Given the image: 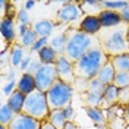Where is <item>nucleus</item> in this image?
Segmentation results:
<instances>
[{
    "label": "nucleus",
    "instance_id": "58836bf2",
    "mask_svg": "<svg viewBox=\"0 0 129 129\" xmlns=\"http://www.w3.org/2000/svg\"><path fill=\"white\" fill-rule=\"evenodd\" d=\"M40 129H56V128H54V126H53L48 120H43V122H41V128Z\"/></svg>",
    "mask_w": 129,
    "mask_h": 129
},
{
    "label": "nucleus",
    "instance_id": "0eeeda50",
    "mask_svg": "<svg viewBox=\"0 0 129 129\" xmlns=\"http://www.w3.org/2000/svg\"><path fill=\"white\" fill-rule=\"evenodd\" d=\"M82 9L76 2H64L63 6L56 12V25H68L81 18Z\"/></svg>",
    "mask_w": 129,
    "mask_h": 129
},
{
    "label": "nucleus",
    "instance_id": "473e14b6",
    "mask_svg": "<svg viewBox=\"0 0 129 129\" xmlns=\"http://www.w3.org/2000/svg\"><path fill=\"white\" fill-rule=\"evenodd\" d=\"M16 19H18L19 25H31V22H29V16H28V10H26V9H21V10H18V16H16Z\"/></svg>",
    "mask_w": 129,
    "mask_h": 129
},
{
    "label": "nucleus",
    "instance_id": "20e7f679",
    "mask_svg": "<svg viewBox=\"0 0 129 129\" xmlns=\"http://www.w3.org/2000/svg\"><path fill=\"white\" fill-rule=\"evenodd\" d=\"M50 106L47 101V94L40 89H35L34 92L28 94L25 98V104L22 113L29 116L35 120H47L50 116Z\"/></svg>",
    "mask_w": 129,
    "mask_h": 129
},
{
    "label": "nucleus",
    "instance_id": "a211bd4d",
    "mask_svg": "<svg viewBox=\"0 0 129 129\" xmlns=\"http://www.w3.org/2000/svg\"><path fill=\"white\" fill-rule=\"evenodd\" d=\"M25 95L24 92H21L19 89H15L12 92V95L8 97V106L16 113V114H21L24 110V104H25Z\"/></svg>",
    "mask_w": 129,
    "mask_h": 129
},
{
    "label": "nucleus",
    "instance_id": "b1692460",
    "mask_svg": "<svg viewBox=\"0 0 129 129\" xmlns=\"http://www.w3.org/2000/svg\"><path fill=\"white\" fill-rule=\"evenodd\" d=\"M57 57H59V54H57L50 46L44 47L40 53H38V59H40V62L43 64H56Z\"/></svg>",
    "mask_w": 129,
    "mask_h": 129
},
{
    "label": "nucleus",
    "instance_id": "aec40b11",
    "mask_svg": "<svg viewBox=\"0 0 129 129\" xmlns=\"http://www.w3.org/2000/svg\"><path fill=\"white\" fill-rule=\"evenodd\" d=\"M25 51H24V47L21 44H13L12 48H9V63L12 64L13 68H18L21 66L22 60L25 59Z\"/></svg>",
    "mask_w": 129,
    "mask_h": 129
},
{
    "label": "nucleus",
    "instance_id": "ea45409f",
    "mask_svg": "<svg viewBox=\"0 0 129 129\" xmlns=\"http://www.w3.org/2000/svg\"><path fill=\"white\" fill-rule=\"evenodd\" d=\"M63 129H78V126H76V123H75V122H68V123L64 125Z\"/></svg>",
    "mask_w": 129,
    "mask_h": 129
},
{
    "label": "nucleus",
    "instance_id": "1a4fd4ad",
    "mask_svg": "<svg viewBox=\"0 0 129 129\" xmlns=\"http://www.w3.org/2000/svg\"><path fill=\"white\" fill-rule=\"evenodd\" d=\"M76 28L79 31L88 34V35H98L100 31L103 29L101 22H100L98 16H95V15H85L81 19V22L78 24Z\"/></svg>",
    "mask_w": 129,
    "mask_h": 129
},
{
    "label": "nucleus",
    "instance_id": "f3484780",
    "mask_svg": "<svg viewBox=\"0 0 129 129\" xmlns=\"http://www.w3.org/2000/svg\"><path fill=\"white\" fill-rule=\"evenodd\" d=\"M117 100H119V88L116 85H107L104 89V97H103V106L101 109H110L113 106L117 104Z\"/></svg>",
    "mask_w": 129,
    "mask_h": 129
},
{
    "label": "nucleus",
    "instance_id": "6e6552de",
    "mask_svg": "<svg viewBox=\"0 0 129 129\" xmlns=\"http://www.w3.org/2000/svg\"><path fill=\"white\" fill-rule=\"evenodd\" d=\"M56 69H57V75H59V79L73 85L75 81H76V73H75V64L73 62H71L68 57L62 54V56L57 57L56 62Z\"/></svg>",
    "mask_w": 129,
    "mask_h": 129
},
{
    "label": "nucleus",
    "instance_id": "72a5a7b5",
    "mask_svg": "<svg viewBox=\"0 0 129 129\" xmlns=\"http://www.w3.org/2000/svg\"><path fill=\"white\" fill-rule=\"evenodd\" d=\"M62 110H63V114H64V117H66V120L68 122H73V119H75V110H73L72 104L66 106V107L62 109Z\"/></svg>",
    "mask_w": 129,
    "mask_h": 129
},
{
    "label": "nucleus",
    "instance_id": "412c9836",
    "mask_svg": "<svg viewBox=\"0 0 129 129\" xmlns=\"http://www.w3.org/2000/svg\"><path fill=\"white\" fill-rule=\"evenodd\" d=\"M103 97H104V92L87 91L82 94V100L85 103V107H101L103 106Z\"/></svg>",
    "mask_w": 129,
    "mask_h": 129
},
{
    "label": "nucleus",
    "instance_id": "6ab92c4d",
    "mask_svg": "<svg viewBox=\"0 0 129 129\" xmlns=\"http://www.w3.org/2000/svg\"><path fill=\"white\" fill-rule=\"evenodd\" d=\"M114 75H116V71H114V68H113L112 62L109 60L107 63L100 69V72L97 73V79L101 81L103 84H106V85H112L113 81H114Z\"/></svg>",
    "mask_w": 129,
    "mask_h": 129
},
{
    "label": "nucleus",
    "instance_id": "f03ea898",
    "mask_svg": "<svg viewBox=\"0 0 129 129\" xmlns=\"http://www.w3.org/2000/svg\"><path fill=\"white\" fill-rule=\"evenodd\" d=\"M100 47V41L97 35H88L85 32L79 31L78 28H69L68 29V43L64 56L71 62H78L84 54H87L89 50Z\"/></svg>",
    "mask_w": 129,
    "mask_h": 129
},
{
    "label": "nucleus",
    "instance_id": "c9c22d12",
    "mask_svg": "<svg viewBox=\"0 0 129 129\" xmlns=\"http://www.w3.org/2000/svg\"><path fill=\"white\" fill-rule=\"evenodd\" d=\"M41 62H40V59L37 57V59H32V62H31V66H29V69H28V73H31V75H35V73L38 72V69L41 68Z\"/></svg>",
    "mask_w": 129,
    "mask_h": 129
},
{
    "label": "nucleus",
    "instance_id": "f8f14e48",
    "mask_svg": "<svg viewBox=\"0 0 129 129\" xmlns=\"http://www.w3.org/2000/svg\"><path fill=\"white\" fill-rule=\"evenodd\" d=\"M98 19H100L103 28H113V26H117V25L123 24L120 13L116 12V10H109V9H103L98 13Z\"/></svg>",
    "mask_w": 129,
    "mask_h": 129
},
{
    "label": "nucleus",
    "instance_id": "393cba45",
    "mask_svg": "<svg viewBox=\"0 0 129 129\" xmlns=\"http://www.w3.org/2000/svg\"><path fill=\"white\" fill-rule=\"evenodd\" d=\"M47 120L50 122L56 129H63L64 125L68 123V120H66V117H64L62 109H59V110H51Z\"/></svg>",
    "mask_w": 129,
    "mask_h": 129
},
{
    "label": "nucleus",
    "instance_id": "f257e3e1",
    "mask_svg": "<svg viewBox=\"0 0 129 129\" xmlns=\"http://www.w3.org/2000/svg\"><path fill=\"white\" fill-rule=\"evenodd\" d=\"M128 26L129 24H120L113 28H103L97 38L100 41V47L103 48L109 57L129 53L128 43Z\"/></svg>",
    "mask_w": 129,
    "mask_h": 129
},
{
    "label": "nucleus",
    "instance_id": "2f4dec72",
    "mask_svg": "<svg viewBox=\"0 0 129 129\" xmlns=\"http://www.w3.org/2000/svg\"><path fill=\"white\" fill-rule=\"evenodd\" d=\"M48 41H50V38H38V40L35 41L34 47L31 48V53H37V54H38L43 48L48 46Z\"/></svg>",
    "mask_w": 129,
    "mask_h": 129
},
{
    "label": "nucleus",
    "instance_id": "e433bc0d",
    "mask_svg": "<svg viewBox=\"0 0 129 129\" xmlns=\"http://www.w3.org/2000/svg\"><path fill=\"white\" fill-rule=\"evenodd\" d=\"M31 62H32L31 56H26L24 60H22V63H21V66H19V69L22 71V73L28 72V69H29V66H31Z\"/></svg>",
    "mask_w": 129,
    "mask_h": 129
},
{
    "label": "nucleus",
    "instance_id": "4c0bfd02",
    "mask_svg": "<svg viewBox=\"0 0 129 129\" xmlns=\"http://www.w3.org/2000/svg\"><path fill=\"white\" fill-rule=\"evenodd\" d=\"M119 13H120L122 21H123L125 24H129V2H128V5L122 9V10H119Z\"/></svg>",
    "mask_w": 129,
    "mask_h": 129
},
{
    "label": "nucleus",
    "instance_id": "dca6fc26",
    "mask_svg": "<svg viewBox=\"0 0 129 129\" xmlns=\"http://www.w3.org/2000/svg\"><path fill=\"white\" fill-rule=\"evenodd\" d=\"M85 112H87V116H88L91 122L95 125L97 128H104L107 125V116L106 113L103 112L101 107H85Z\"/></svg>",
    "mask_w": 129,
    "mask_h": 129
},
{
    "label": "nucleus",
    "instance_id": "ddd939ff",
    "mask_svg": "<svg viewBox=\"0 0 129 129\" xmlns=\"http://www.w3.org/2000/svg\"><path fill=\"white\" fill-rule=\"evenodd\" d=\"M68 29L69 28H64L63 31H60L59 34H54L53 37H50V41H48V46L53 48L59 56L64 54L66 43H68Z\"/></svg>",
    "mask_w": 129,
    "mask_h": 129
},
{
    "label": "nucleus",
    "instance_id": "79ce46f5",
    "mask_svg": "<svg viewBox=\"0 0 129 129\" xmlns=\"http://www.w3.org/2000/svg\"><path fill=\"white\" fill-rule=\"evenodd\" d=\"M128 43H129V26H128Z\"/></svg>",
    "mask_w": 129,
    "mask_h": 129
},
{
    "label": "nucleus",
    "instance_id": "2eb2a0df",
    "mask_svg": "<svg viewBox=\"0 0 129 129\" xmlns=\"http://www.w3.org/2000/svg\"><path fill=\"white\" fill-rule=\"evenodd\" d=\"M56 26V22H53L50 19H38L35 24H32V28H34L35 34L38 35V38H48Z\"/></svg>",
    "mask_w": 129,
    "mask_h": 129
},
{
    "label": "nucleus",
    "instance_id": "5701e85b",
    "mask_svg": "<svg viewBox=\"0 0 129 129\" xmlns=\"http://www.w3.org/2000/svg\"><path fill=\"white\" fill-rule=\"evenodd\" d=\"M79 6L82 9V12H85L87 15H95L103 10V3L97 2V0H85V2H79Z\"/></svg>",
    "mask_w": 129,
    "mask_h": 129
},
{
    "label": "nucleus",
    "instance_id": "7ed1b4c3",
    "mask_svg": "<svg viewBox=\"0 0 129 129\" xmlns=\"http://www.w3.org/2000/svg\"><path fill=\"white\" fill-rule=\"evenodd\" d=\"M110 60V57L103 51L101 47H95L89 50L87 54L81 57L78 62H75V73L76 78H82V79H92L95 78L97 73L100 72V69L104 66L107 62Z\"/></svg>",
    "mask_w": 129,
    "mask_h": 129
},
{
    "label": "nucleus",
    "instance_id": "cd10ccee",
    "mask_svg": "<svg viewBox=\"0 0 129 129\" xmlns=\"http://www.w3.org/2000/svg\"><path fill=\"white\" fill-rule=\"evenodd\" d=\"M113 85H116L119 89L128 88L129 87V72H119L114 75Z\"/></svg>",
    "mask_w": 129,
    "mask_h": 129
},
{
    "label": "nucleus",
    "instance_id": "37998d69",
    "mask_svg": "<svg viewBox=\"0 0 129 129\" xmlns=\"http://www.w3.org/2000/svg\"><path fill=\"white\" fill-rule=\"evenodd\" d=\"M128 110H129V106H128Z\"/></svg>",
    "mask_w": 129,
    "mask_h": 129
},
{
    "label": "nucleus",
    "instance_id": "a878e982",
    "mask_svg": "<svg viewBox=\"0 0 129 129\" xmlns=\"http://www.w3.org/2000/svg\"><path fill=\"white\" fill-rule=\"evenodd\" d=\"M16 113L8 106V103L2 106V110H0V125L2 126H9L12 122L15 120Z\"/></svg>",
    "mask_w": 129,
    "mask_h": 129
},
{
    "label": "nucleus",
    "instance_id": "4be33fe9",
    "mask_svg": "<svg viewBox=\"0 0 129 129\" xmlns=\"http://www.w3.org/2000/svg\"><path fill=\"white\" fill-rule=\"evenodd\" d=\"M110 62H112L113 68L116 73L119 72H129V53L125 54H119V56L110 57Z\"/></svg>",
    "mask_w": 129,
    "mask_h": 129
},
{
    "label": "nucleus",
    "instance_id": "c85d7f7f",
    "mask_svg": "<svg viewBox=\"0 0 129 129\" xmlns=\"http://www.w3.org/2000/svg\"><path fill=\"white\" fill-rule=\"evenodd\" d=\"M106 84H103L101 81H98L97 78H92V79L88 81V91H94V92H104L106 89Z\"/></svg>",
    "mask_w": 129,
    "mask_h": 129
},
{
    "label": "nucleus",
    "instance_id": "a19ab883",
    "mask_svg": "<svg viewBox=\"0 0 129 129\" xmlns=\"http://www.w3.org/2000/svg\"><path fill=\"white\" fill-rule=\"evenodd\" d=\"M35 5H37V2H26V3H25V9L29 10V9H32Z\"/></svg>",
    "mask_w": 129,
    "mask_h": 129
},
{
    "label": "nucleus",
    "instance_id": "4468645a",
    "mask_svg": "<svg viewBox=\"0 0 129 129\" xmlns=\"http://www.w3.org/2000/svg\"><path fill=\"white\" fill-rule=\"evenodd\" d=\"M16 84H18L16 85V89H19L21 92H24L25 95L31 94V92H34L37 89V84H35L34 75H31V73H28V72L22 73L19 76V79L16 81Z\"/></svg>",
    "mask_w": 129,
    "mask_h": 129
},
{
    "label": "nucleus",
    "instance_id": "9d476101",
    "mask_svg": "<svg viewBox=\"0 0 129 129\" xmlns=\"http://www.w3.org/2000/svg\"><path fill=\"white\" fill-rule=\"evenodd\" d=\"M0 31H2V38L8 41V44L13 46L18 37V28L15 25V19L12 18H2L0 19Z\"/></svg>",
    "mask_w": 129,
    "mask_h": 129
},
{
    "label": "nucleus",
    "instance_id": "39448f33",
    "mask_svg": "<svg viewBox=\"0 0 129 129\" xmlns=\"http://www.w3.org/2000/svg\"><path fill=\"white\" fill-rule=\"evenodd\" d=\"M46 94H47L50 110H59V109H64L66 106L72 103L75 88H73V85H69V84L59 79L54 82V85Z\"/></svg>",
    "mask_w": 129,
    "mask_h": 129
},
{
    "label": "nucleus",
    "instance_id": "9b49d317",
    "mask_svg": "<svg viewBox=\"0 0 129 129\" xmlns=\"http://www.w3.org/2000/svg\"><path fill=\"white\" fill-rule=\"evenodd\" d=\"M41 128V122L35 120L29 116H26L24 113L16 114L15 120L12 122L8 126V129H40Z\"/></svg>",
    "mask_w": 129,
    "mask_h": 129
},
{
    "label": "nucleus",
    "instance_id": "423d86ee",
    "mask_svg": "<svg viewBox=\"0 0 129 129\" xmlns=\"http://www.w3.org/2000/svg\"><path fill=\"white\" fill-rule=\"evenodd\" d=\"M34 78H35L37 89H40L43 92H47L54 85V82L59 81L56 64H41V68L34 75Z\"/></svg>",
    "mask_w": 129,
    "mask_h": 129
},
{
    "label": "nucleus",
    "instance_id": "7c9ffc66",
    "mask_svg": "<svg viewBox=\"0 0 129 129\" xmlns=\"http://www.w3.org/2000/svg\"><path fill=\"white\" fill-rule=\"evenodd\" d=\"M119 106H129V87L128 88L119 89V100H117Z\"/></svg>",
    "mask_w": 129,
    "mask_h": 129
},
{
    "label": "nucleus",
    "instance_id": "f704fd0d",
    "mask_svg": "<svg viewBox=\"0 0 129 129\" xmlns=\"http://www.w3.org/2000/svg\"><path fill=\"white\" fill-rule=\"evenodd\" d=\"M16 85H18V84H16L15 81H9L8 84L5 85V88H3V95L10 97L12 95V92L16 89Z\"/></svg>",
    "mask_w": 129,
    "mask_h": 129
},
{
    "label": "nucleus",
    "instance_id": "bb28decb",
    "mask_svg": "<svg viewBox=\"0 0 129 129\" xmlns=\"http://www.w3.org/2000/svg\"><path fill=\"white\" fill-rule=\"evenodd\" d=\"M37 40H38V35L35 34L34 28L31 26V28H29V29H28V31L19 38V44H21L24 48H29V50H31V48L34 47V44H35V41Z\"/></svg>",
    "mask_w": 129,
    "mask_h": 129
},
{
    "label": "nucleus",
    "instance_id": "c756f323",
    "mask_svg": "<svg viewBox=\"0 0 129 129\" xmlns=\"http://www.w3.org/2000/svg\"><path fill=\"white\" fill-rule=\"evenodd\" d=\"M103 3V9H109V10H116L119 12L128 5V2H101Z\"/></svg>",
    "mask_w": 129,
    "mask_h": 129
}]
</instances>
